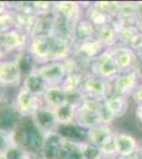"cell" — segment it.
Returning <instances> with one entry per match:
<instances>
[{"label": "cell", "instance_id": "cb8c5ba5", "mask_svg": "<svg viewBox=\"0 0 142 159\" xmlns=\"http://www.w3.org/2000/svg\"><path fill=\"white\" fill-rule=\"evenodd\" d=\"M7 158L9 159H22V156L20 154L19 151H10L9 154H7Z\"/></svg>", "mask_w": 142, "mask_h": 159}, {"label": "cell", "instance_id": "ba28073f", "mask_svg": "<svg viewBox=\"0 0 142 159\" xmlns=\"http://www.w3.org/2000/svg\"><path fill=\"white\" fill-rule=\"evenodd\" d=\"M103 106L113 120L120 119L128 109V98L112 93L103 102Z\"/></svg>", "mask_w": 142, "mask_h": 159}, {"label": "cell", "instance_id": "83f0119b", "mask_svg": "<svg viewBox=\"0 0 142 159\" xmlns=\"http://www.w3.org/2000/svg\"><path fill=\"white\" fill-rule=\"evenodd\" d=\"M137 56H138L139 61H140V63L142 64V51H141L140 53H138V54H137Z\"/></svg>", "mask_w": 142, "mask_h": 159}, {"label": "cell", "instance_id": "30bf717a", "mask_svg": "<svg viewBox=\"0 0 142 159\" xmlns=\"http://www.w3.org/2000/svg\"><path fill=\"white\" fill-rule=\"evenodd\" d=\"M97 39L104 46L105 49H112L118 45V35L115 25L112 24L105 25L97 29Z\"/></svg>", "mask_w": 142, "mask_h": 159}, {"label": "cell", "instance_id": "8992f818", "mask_svg": "<svg viewBox=\"0 0 142 159\" xmlns=\"http://www.w3.org/2000/svg\"><path fill=\"white\" fill-rule=\"evenodd\" d=\"M86 90L91 100L104 102L112 93V84L104 79L94 76L87 81Z\"/></svg>", "mask_w": 142, "mask_h": 159}, {"label": "cell", "instance_id": "7402d4cb", "mask_svg": "<svg viewBox=\"0 0 142 159\" xmlns=\"http://www.w3.org/2000/svg\"><path fill=\"white\" fill-rule=\"evenodd\" d=\"M50 97H51V100H52L53 102H55V103H63L66 100V94L64 93V92L58 91V90L52 91Z\"/></svg>", "mask_w": 142, "mask_h": 159}, {"label": "cell", "instance_id": "8fae6325", "mask_svg": "<svg viewBox=\"0 0 142 159\" xmlns=\"http://www.w3.org/2000/svg\"><path fill=\"white\" fill-rule=\"evenodd\" d=\"M18 115L7 104H0V129H10L17 122Z\"/></svg>", "mask_w": 142, "mask_h": 159}, {"label": "cell", "instance_id": "2e32d148", "mask_svg": "<svg viewBox=\"0 0 142 159\" xmlns=\"http://www.w3.org/2000/svg\"><path fill=\"white\" fill-rule=\"evenodd\" d=\"M61 150H62V144L58 138L55 137V136H52V137L49 138L47 145H46V156L50 159L55 157L58 158Z\"/></svg>", "mask_w": 142, "mask_h": 159}, {"label": "cell", "instance_id": "7a4b0ae2", "mask_svg": "<svg viewBox=\"0 0 142 159\" xmlns=\"http://www.w3.org/2000/svg\"><path fill=\"white\" fill-rule=\"evenodd\" d=\"M94 73L97 76L112 83L120 74L113 49H105L98 56L94 65Z\"/></svg>", "mask_w": 142, "mask_h": 159}, {"label": "cell", "instance_id": "44dd1931", "mask_svg": "<svg viewBox=\"0 0 142 159\" xmlns=\"http://www.w3.org/2000/svg\"><path fill=\"white\" fill-rule=\"evenodd\" d=\"M32 58L29 55H25L24 57L20 60V69L22 70L24 73H27L31 69V65H32Z\"/></svg>", "mask_w": 142, "mask_h": 159}, {"label": "cell", "instance_id": "9c48e42d", "mask_svg": "<svg viewBox=\"0 0 142 159\" xmlns=\"http://www.w3.org/2000/svg\"><path fill=\"white\" fill-rule=\"evenodd\" d=\"M113 135H115V132L112 130L110 124L103 123L92 129H87V141L100 148L101 145L112 139Z\"/></svg>", "mask_w": 142, "mask_h": 159}, {"label": "cell", "instance_id": "f546056e", "mask_svg": "<svg viewBox=\"0 0 142 159\" xmlns=\"http://www.w3.org/2000/svg\"><path fill=\"white\" fill-rule=\"evenodd\" d=\"M2 145H3V142H2V138L0 137V148H2Z\"/></svg>", "mask_w": 142, "mask_h": 159}, {"label": "cell", "instance_id": "ac0fdd59", "mask_svg": "<svg viewBox=\"0 0 142 159\" xmlns=\"http://www.w3.org/2000/svg\"><path fill=\"white\" fill-rule=\"evenodd\" d=\"M72 115V108L70 104H67L65 106H62L58 110V117L62 120H68L71 118Z\"/></svg>", "mask_w": 142, "mask_h": 159}, {"label": "cell", "instance_id": "9a60e30c", "mask_svg": "<svg viewBox=\"0 0 142 159\" xmlns=\"http://www.w3.org/2000/svg\"><path fill=\"white\" fill-rule=\"evenodd\" d=\"M101 156L102 159H117L119 158V154L117 151V147H116L115 142V135L110 140H108L106 143L100 147Z\"/></svg>", "mask_w": 142, "mask_h": 159}, {"label": "cell", "instance_id": "d4e9b609", "mask_svg": "<svg viewBox=\"0 0 142 159\" xmlns=\"http://www.w3.org/2000/svg\"><path fill=\"white\" fill-rule=\"evenodd\" d=\"M135 116L137 118V120H138V122H140L142 124V104L137 105L135 109Z\"/></svg>", "mask_w": 142, "mask_h": 159}, {"label": "cell", "instance_id": "5b68a950", "mask_svg": "<svg viewBox=\"0 0 142 159\" xmlns=\"http://www.w3.org/2000/svg\"><path fill=\"white\" fill-rule=\"evenodd\" d=\"M115 142L119 157L131 158L138 153L140 143L131 134L125 132H115Z\"/></svg>", "mask_w": 142, "mask_h": 159}, {"label": "cell", "instance_id": "f1b7e54d", "mask_svg": "<svg viewBox=\"0 0 142 159\" xmlns=\"http://www.w3.org/2000/svg\"><path fill=\"white\" fill-rule=\"evenodd\" d=\"M133 159H142V156H139V155H135L133 157Z\"/></svg>", "mask_w": 142, "mask_h": 159}, {"label": "cell", "instance_id": "7c38bea8", "mask_svg": "<svg viewBox=\"0 0 142 159\" xmlns=\"http://www.w3.org/2000/svg\"><path fill=\"white\" fill-rule=\"evenodd\" d=\"M59 133L71 141L84 142L87 140V129L81 126H71V125L62 126L59 129Z\"/></svg>", "mask_w": 142, "mask_h": 159}, {"label": "cell", "instance_id": "484cf974", "mask_svg": "<svg viewBox=\"0 0 142 159\" xmlns=\"http://www.w3.org/2000/svg\"><path fill=\"white\" fill-rule=\"evenodd\" d=\"M136 27L138 28L139 31L142 33V2H141V11H140V15H139V18L137 20Z\"/></svg>", "mask_w": 142, "mask_h": 159}, {"label": "cell", "instance_id": "e0dca14e", "mask_svg": "<svg viewBox=\"0 0 142 159\" xmlns=\"http://www.w3.org/2000/svg\"><path fill=\"white\" fill-rule=\"evenodd\" d=\"M82 152H83L85 159H102L100 148L92 143L87 144V147L82 150Z\"/></svg>", "mask_w": 142, "mask_h": 159}, {"label": "cell", "instance_id": "277c9868", "mask_svg": "<svg viewBox=\"0 0 142 159\" xmlns=\"http://www.w3.org/2000/svg\"><path fill=\"white\" fill-rule=\"evenodd\" d=\"M112 49L120 73L128 72V71L136 70V69H140V65H141L140 61H139L136 53L130 47L118 43Z\"/></svg>", "mask_w": 142, "mask_h": 159}, {"label": "cell", "instance_id": "603a6c76", "mask_svg": "<svg viewBox=\"0 0 142 159\" xmlns=\"http://www.w3.org/2000/svg\"><path fill=\"white\" fill-rule=\"evenodd\" d=\"M38 120H39V122L42 123V124H49V123L52 122V116H51L49 112H40L39 115H38Z\"/></svg>", "mask_w": 142, "mask_h": 159}, {"label": "cell", "instance_id": "ffe728a7", "mask_svg": "<svg viewBox=\"0 0 142 159\" xmlns=\"http://www.w3.org/2000/svg\"><path fill=\"white\" fill-rule=\"evenodd\" d=\"M29 87H30V89L32 91H38V90H40V89L43 88V82H42V80L38 79V78H35V76L31 78L29 80Z\"/></svg>", "mask_w": 142, "mask_h": 159}, {"label": "cell", "instance_id": "4fadbf2b", "mask_svg": "<svg viewBox=\"0 0 142 159\" xmlns=\"http://www.w3.org/2000/svg\"><path fill=\"white\" fill-rule=\"evenodd\" d=\"M58 159H85L83 152L79 147H76L73 141H67L62 145Z\"/></svg>", "mask_w": 142, "mask_h": 159}, {"label": "cell", "instance_id": "4316f807", "mask_svg": "<svg viewBox=\"0 0 142 159\" xmlns=\"http://www.w3.org/2000/svg\"><path fill=\"white\" fill-rule=\"evenodd\" d=\"M137 155L142 156V142H140V144H139V150H138V153H137Z\"/></svg>", "mask_w": 142, "mask_h": 159}, {"label": "cell", "instance_id": "5bb4252c", "mask_svg": "<svg viewBox=\"0 0 142 159\" xmlns=\"http://www.w3.org/2000/svg\"><path fill=\"white\" fill-rule=\"evenodd\" d=\"M120 6L121 1H102L98 2L95 4V7L98 10H100L101 12H103L104 14H106L107 16L112 17V19H116Z\"/></svg>", "mask_w": 142, "mask_h": 159}, {"label": "cell", "instance_id": "d6986e66", "mask_svg": "<svg viewBox=\"0 0 142 159\" xmlns=\"http://www.w3.org/2000/svg\"><path fill=\"white\" fill-rule=\"evenodd\" d=\"M131 98L133 99V101L135 102L137 105L142 104V82L136 87V89L131 93Z\"/></svg>", "mask_w": 142, "mask_h": 159}, {"label": "cell", "instance_id": "6da1fadb", "mask_svg": "<svg viewBox=\"0 0 142 159\" xmlns=\"http://www.w3.org/2000/svg\"><path fill=\"white\" fill-rule=\"evenodd\" d=\"M15 139L29 152H37L43 144L42 135L30 118H24L19 123Z\"/></svg>", "mask_w": 142, "mask_h": 159}, {"label": "cell", "instance_id": "3957f363", "mask_svg": "<svg viewBox=\"0 0 142 159\" xmlns=\"http://www.w3.org/2000/svg\"><path fill=\"white\" fill-rule=\"evenodd\" d=\"M140 69L131 70L128 72L120 73L117 79L112 82V93L123 96L125 98H131V93L140 82Z\"/></svg>", "mask_w": 142, "mask_h": 159}, {"label": "cell", "instance_id": "52a82bcc", "mask_svg": "<svg viewBox=\"0 0 142 159\" xmlns=\"http://www.w3.org/2000/svg\"><path fill=\"white\" fill-rule=\"evenodd\" d=\"M141 11V2L121 1L116 21L124 25H136Z\"/></svg>", "mask_w": 142, "mask_h": 159}]
</instances>
